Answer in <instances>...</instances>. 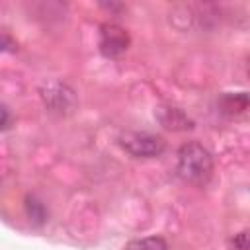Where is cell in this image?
<instances>
[{
    "label": "cell",
    "instance_id": "cell-1",
    "mask_svg": "<svg viewBox=\"0 0 250 250\" xmlns=\"http://www.w3.org/2000/svg\"><path fill=\"white\" fill-rule=\"evenodd\" d=\"M178 174L184 182L205 186L213 174V156L199 143H188L178 150Z\"/></svg>",
    "mask_w": 250,
    "mask_h": 250
},
{
    "label": "cell",
    "instance_id": "cell-2",
    "mask_svg": "<svg viewBox=\"0 0 250 250\" xmlns=\"http://www.w3.org/2000/svg\"><path fill=\"white\" fill-rule=\"evenodd\" d=\"M119 143L135 158H154L164 150V141L146 131H127L119 137Z\"/></svg>",
    "mask_w": 250,
    "mask_h": 250
},
{
    "label": "cell",
    "instance_id": "cell-3",
    "mask_svg": "<svg viewBox=\"0 0 250 250\" xmlns=\"http://www.w3.org/2000/svg\"><path fill=\"white\" fill-rule=\"evenodd\" d=\"M129 47V35L123 27L117 23H104L100 29V51L109 57L117 59L121 57Z\"/></svg>",
    "mask_w": 250,
    "mask_h": 250
},
{
    "label": "cell",
    "instance_id": "cell-5",
    "mask_svg": "<svg viewBox=\"0 0 250 250\" xmlns=\"http://www.w3.org/2000/svg\"><path fill=\"white\" fill-rule=\"evenodd\" d=\"M164 113L166 115L160 117L162 123H164V127H168V129H188V127H191V121L186 119V115L180 109L168 107V109H164Z\"/></svg>",
    "mask_w": 250,
    "mask_h": 250
},
{
    "label": "cell",
    "instance_id": "cell-4",
    "mask_svg": "<svg viewBox=\"0 0 250 250\" xmlns=\"http://www.w3.org/2000/svg\"><path fill=\"white\" fill-rule=\"evenodd\" d=\"M125 250H168V244L160 236H145V238L131 240L125 246Z\"/></svg>",
    "mask_w": 250,
    "mask_h": 250
},
{
    "label": "cell",
    "instance_id": "cell-7",
    "mask_svg": "<svg viewBox=\"0 0 250 250\" xmlns=\"http://www.w3.org/2000/svg\"><path fill=\"white\" fill-rule=\"evenodd\" d=\"M8 121H10V115H8V109L0 104V127H6L8 125Z\"/></svg>",
    "mask_w": 250,
    "mask_h": 250
},
{
    "label": "cell",
    "instance_id": "cell-6",
    "mask_svg": "<svg viewBox=\"0 0 250 250\" xmlns=\"http://www.w3.org/2000/svg\"><path fill=\"white\" fill-rule=\"evenodd\" d=\"M229 250H250V244H248V232L242 230V232L234 234V236L230 238Z\"/></svg>",
    "mask_w": 250,
    "mask_h": 250
}]
</instances>
